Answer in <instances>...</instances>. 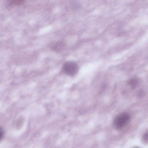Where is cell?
Wrapping results in <instances>:
<instances>
[{"instance_id": "6da1fadb", "label": "cell", "mask_w": 148, "mask_h": 148, "mask_svg": "<svg viewBox=\"0 0 148 148\" xmlns=\"http://www.w3.org/2000/svg\"><path fill=\"white\" fill-rule=\"evenodd\" d=\"M79 66L77 64L73 61L65 62L62 67L63 72L67 76H75L79 71Z\"/></svg>"}, {"instance_id": "7a4b0ae2", "label": "cell", "mask_w": 148, "mask_h": 148, "mask_svg": "<svg viewBox=\"0 0 148 148\" xmlns=\"http://www.w3.org/2000/svg\"><path fill=\"white\" fill-rule=\"evenodd\" d=\"M130 120V116L128 113H122L118 116L114 120V126L116 129H121L128 123Z\"/></svg>"}, {"instance_id": "3957f363", "label": "cell", "mask_w": 148, "mask_h": 148, "mask_svg": "<svg viewBox=\"0 0 148 148\" xmlns=\"http://www.w3.org/2000/svg\"><path fill=\"white\" fill-rule=\"evenodd\" d=\"M65 47L64 43L62 41H58L52 45L51 48L53 51L60 52L62 51Z\"/></svg>"}, {"instance_id": "277c9868", "label": "cell", "mask_w": 148, "mask_h": 148, "mask_svg": "<svg viewBox=\"0 0 148 148\" xmlns=\"http://www.w3.org/2000/svg\"><path fill=\"white\" fill-rule=\"evenodd\" d=\"M138 83H139V80L136 78L131 79L128 81V84L132 88H135V87H136Z\"/></svg>"}, {"instance_id": "5b68a950", "label": "cell", "mask_w": 148, "mask_h": 148, "mask_svg": "<svg viewBox=\"0 0 148 148\" xmlns=\"http://www.w3.org/2000/svg\"><path fill=\"white\" fill-rule=\"evenodd\" d=\"M24 1H10V5H21V4H23Z\"/></svg>"}, {"instance_id": "8992f818", "label": "cell", "mask_w": 148, "mask_h": 148, "mask_svg": "<svg viewBox=\"0 0 148 148\" xmlns=\"http://www.w3.org/2000/svg\"><path fill=\"white\" fill-rule=\"evenodd\" d=\"M143 140L145 143H148V132H146L144 135L143 136Z\"/></svg>"}, {"instance_id": "52a82bcc", "label": "cell", "mask_w": 148, "mask_h": 148, "mask_svg": "<svg viewBox=\"0 0 148 148\" xmlns=\"http://www.w3.org/2000/svg\"><path fill=\"white\" fill-rule=\"evenodd\" d=\"M139 148V147H134V148Z\"/></svg>"}]
</instances>
